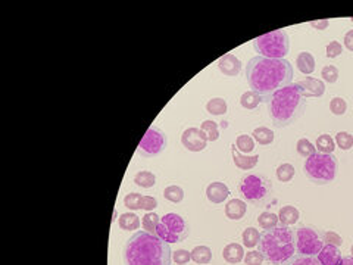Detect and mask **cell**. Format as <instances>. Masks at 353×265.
Here are the masks:
<instances>
[{"label": "cell", "mask_w": 353, "mask_h": 265, "mask_svg": "<svg viewBox=\"0 0 353 265\" xmlns=\"http://www.w3.org/2000/svg\"><path fill=\"white\" fill-rule=\"evenodd\" d=\"M299 87L302 96L306 97H321L325 93V84L324 81L313 78V77H306L305 80H302L299 83H296Z\"/></svg>", "instance_id": "cell-12"}, {"label": "cell", "mask_w": 353, "mask_h": 265, "mask_svg": "<svg viewBox=\"0 0 353 265\" xmlns=\"http://www.w3.org/2000/svg\"><path fill=\"white\" fill-rule=\"evenodd\" d=\"M350 251H352V256H353V246H352V249H350Z\"/></svg>", "instance_id": "cell-49"}, {"label": "cell", "mask_w": 353, "mask_h": 265, "mask_svg": "<svg viewBox=\"0 0 353 265\" xmlns=\"http://www.w3.org/2000/svg\"><path fill=\"white\" fill-rule=\"evenodd\" d=\"M296 149H298V153H299L300 156H303V158H309V156H312L313 153H317V148L310 143L308 138H300L299 142H298V145H296Z\"/></svg>", "instance_id": "cell-36"}, {"label": "cell", "mask_w": 353, "mask_h": 265, "mask_svg": "<svg viewBox=\"0 0 353 265\" xmlns=\"http://www.w3.org/2000/svg\"><path fill=\"white\" fill-rule=\"evenodd\" d=\"M158 206V201L153 196H143L141 199V209L144 211H153Z\"/></svg>", "instance_id": "cell-45"}, {"label": "cell", "mask_w": 353, "mask_h": 265, "mask_svg": "<svg viewBox=\"0 0 353 265\" xmlns=\"http://www.w3.org/2000/svg\"><path fill=\"white\" fill-rule=\"evenodd\" d=\"M296 66L302 74H312L315 71V58L309 52H300L296 58Z\"/></svg>", "instance_id": "cell-20"}, {"label": "cell", "mask_w": 353, "mask_h": 265, "mask_svg": "<svg viewBox=\"0 0 353 265\" xmlns=\"http://www.w3.org/2000/svg\"><path fill=\"white\" fill-rule=\"evenodd\" d=\"M252 136H253V140L259 145H262V146H268V145H271L274 142V133H272V130H269L268 127L255 128Z\"/></svg>", "instance_id": "cell-23"}, {"label": "cell", "mask_w": 353, "mask_h": 265, "mask_svg": "<svg viewBox=\"0 0 353 265\" xmlns=\"http://www.w3.org/2000/svg\"><path fill=\"white\" fill-rule=\"evenodd\" d=\"M283 265H321L317 256H306V255H294L287 262Z\"/></svg>", "instance_id": "cell-34"}, {"label": "cell", "mask_w": 353, "mask_h": 265, "mask_svg": "<svg viewBox=\"0 0 353 265\" xmlns=\"http://www.w3.org/2000/svg\"><path fill=\"white\" fill-rule=\"evenodd\" d=\"M247 212V203L241 199H231L225 205V215L230 220H241Z\"/></svg>", "instance_id": "cell-16"}, {"label": "cell", "mask_w": 353, "mask_h": 265, "mask_svg": "<svg viewBox=\"0 0 353 265\" xmlns=\"http://www.w3.org/2000/svg\"><path fill=\"white\" fill-rule=\"evenodd\" d=\"M241 239H243V244L246 248H255L257 243H259V239H261V234L257 232L255 227H249L246 228L243 234H241Z\"/></svg>", "instance_id": "cell-32"}, {"label": "cell", "mask_w": 353, "mask_h": 265, "mask_svg": "<svg viewBox=\"0 0 353 265\" xmlns=\"http://www.w3.org/2000/svg\"><path fill=\"white\" fill-rule=\"evenodd\" d=\"M344 46H346V49L347 50H350V52H353V30H350V31L346 32V36H344Z\"/></svg>", "instance_id": "cell-47"}, {"label": "cell", "mask_w": 353, "mask_h": 265, "mask_svg": "<svg viewBox=\"0 0 353 265\" xmlns=\"http://www.w3.org/2000/svg\"><path fill=\"white\" fill-rule=\"evenodd\" d=\"M259 254L271 265H283L296 252V232L280 225L271 230H264L257 243Z\"/></svg>", "instance_id": "cell-4"}, {"label": "cell", "mask_w": 353, "mask_h": 265, "mask_svg": "<svg viewBox=\"0 0 353 265\" xmlns=\"http://www.w3.org/2000/svg\"><path fill=\"white\" fill-rule=\"evenodd\" d=\"M122 259L125 265H171V246L156 234L139 230L124 244Z\"/></svg>", "instance_id": "cell-2"}, {"label": "cell", "mask_w": 353, "mask_h": 265, "mask_svg": "<svg viewBox=\"0 0 353 265\" xmlns=\"http://www.w3.org/2000/svg\"><path fill=\"white\" fill-rule=\"evenodd\" d=\"M168 145V137L162 131L161 128L156 126H150L146 134L140 140L137 146V153L143 158H153L158 156L161 152L165 150Z\"/></svg>", "instance_id": "cell-10"}, {"label": "cell", "mask_w": 353, "mask_h": 265, "mask_svg": "<svg viewBox=\"0 0 353 265\" xmlns=\"http://www.w3.org/2000/svg\"><path fill=\"white\" fill-rule=\"evenodd\" d=\"M339 265H353V256H346V258H342L340 264Z\"/></svg>", "instance_id": "cell-48"}, {"label": "cell", "mask_w": 353, "mask_h": 265, "mask_svg": "<svg viewBox=\"0 0 353 265\" xmlns=\"http://www.w3.org/2000/svg\"><path fill=\"white\" fill-rule=\"evenodd\" d=\"M172 259L175 261L177 265H185L189 264V261L192 259V254L185 249H178L172 254Z\"/></svg>", "instance_id": "cell-41"}, {"label": "cell", "mask_w": 353, "mask_h": 265, "mask_svg": "<svg viewBox=\"0 0 353 265\" xmlns=\"http://www.w3.org/2000/svg\"><path fill=\"white\" fill-rule=\"evenodd\" d=\"M241 198L252 205H262L272 196V181L262 174H246L238 183Z\"/></svg>", "instance_id": "cell-6"}, {"label": "cell", "mask_w": 353, "mask_h": 265, "mask_svg": "<svg viewBox=\"0 0 353 265\" xmlns=\"http://www.w3.org/2000/svg\"><path fill=\"white\" fill-rule=\"evenodd\" d=\"M324 246L322 230L312 225H302L296 230V251L299 255L318 256Z\"/></svg>", "instance_id": "cell-9"}, {"label": "cell", "mask_w": 353, "mask_h": 265, "mask_svg": "<svg viewBox=\"0 0 353 265\" xmlns=\"http://www.w3.org/2000/svg\"><path fill=\"white\" fill-rule=\"evenodd\" d=\"M159 221H161V217L155 212H147L143 220H141V225L144 228V232L152 234H156V228L159 225Z\"/></svg>", "instance_id": "cell-28"}, {"label": "cell", "mask_w": 353, "mask_h": 265, "mask_svg": "<svg viewBox=\"0 0 353 265\" xmlns=\"http://www.w3.org/2000/svg\"><path fill=\"white\" fill-rule=\"evenodd\" d=\"M227 100L222 97H214L206 103V111L211 115H224L227 112Z\"/></svg>", "instance_id": "cell-26"}, {"label": "cell", "mask_w": 353, "mask_h": 265, "mask_svg": "<svg viewBox=\"0 0 353 265\" xmlns=\"http://www.w3.org/2000/svg\"><path fill=\"white\" fill-rule=\"evenodd\" d=\"M222 258L228 264H238L245 259V249L241 244L238 243L227 244L222 251Z\"/></svg>", "instance_id": "cell-18"}, {"label": "cell", "mask_w": 353, "mask_h": 265, "mask_svg": "<svg viewBox=\"0 0 353 265\" xmlns=\"http://www.w3.org/2000/svg\"><path fill=\"white\" fill-rule=\"evenodd\" d=\"M343 53V46L340 44V42L334 40L328 46H327V58L330 59H334V58H339Z\"/></svg>", "instance_id": "cell-44"}, {"label": "cell", "mask_w": 353, "mask_h": 265, "mask_svg": "<svg viewBox=\"0 0 353 265\" xmlns=\"http://www.w3.org/2000/svg\"><path fill=\"white\" fill-rule=\"evenodd\" d=\"M190 254H192V259L196 264L206 265L212 261V251L209 246H196Z\"/></svg>", "instance_id": "cell-22"}, {"label": "cell", "mask_w": 353, "mask_h": 265, "mask_svg": "<svg viewBox=\"0 0 353 265\" xmlns=\"http://www.w3.org/2000/svg\"><path fill=\"white\" fill-rule=\"evenodd\" d=\"M278 221V215H275V214H272V212H262V214L257 217V224H259L264 230L275 228Z\"/></svg>", "instance_id": "cell-29"}, {"label": "cell", "mask_w": 353, "mask_h": 265, "mask_svg": "<svg viewBox=\"0 0 353 265\" xmlns=\"http://www.w3.org/2000/svg\"><path fill=\"white\" fill-rule=\"evenodd\" d=\"M218 68L227 77H235V75L240 74V71H241V62H240V59L235 55L227 53L222 58H219Z\"/></svg>", "instance_id": "cell-13"}, {"label": "cell", "mask_w": 353, "mask_h": 265, "mask_svg": "<svg viewBox=\"0 0 353 265\" xmlns=\"http://www.w3.org/2000/svg\"><path fill=\"white\" fill-rule=\"evenodd\" d=\"M339 162L332 153H313L305 161L303 172L312 183L318 186L330 184L336 179Z\"/></svg>", "instance_id": "cell-5"}, {"label": "cell", "mask_w": 353, "mask_h": 265, "mask_svg": "<svg viewBox=\"0 0 353 265\" xmlns=\"http://www.w3.org/2000/svg\"><path fill=\"white\" fill-rule=\"evenodd\" d=\"M336 143L342 150H349L353 148V136L347 131H340L336 136Z\"/></svg>", "instance_id": "cell-37"}, {"label": "cell", "mask_w": 353, "mask_h": 265, "mask_svg": "<svg viewBox=\"0 0 353 265\" xmlns=\"http://www.w3.org/2000/svg\"><path fill=\"white\" fill-rule=\"evenodd\" d=\"M261 102H264V97L257 95L256 92H253V90L245 92L240 97V105L243 106L245 109H255L256 106H259Z\"/></svg>", "instance_id": "cell-24"}, {"label": "cell", "mask_w": 353, "mask_h": 265, "mask_svg": "<svg viewBox=\"0 0 353 265\" xmlns=\"http://www.w3.org/2000/svg\"><path fill=\"white\" fill-rule=\"evenodd\" d=\"M141 199H143V196L140 193H128L124 198V205L128 208L129 211H137V209H141Z\"/></svg>", "instance_id": "cell-38"}, {"label": "cell", "mask_w": 353, "mask_h": 265, "mask_svg": "<svg viewBox=\"0 0 353 265\" xmlns=\"http://www.w3.org/2000/svg\"><path fill=\"white\" fill-rule=\"evenodd\" d=\"M118 225L124 232H134V230H139L140 218L133 212H124L121 214L118 220Z\"/></svg>", "instance_id": "cell-21"}, {"label": "cell", "mask_w": 353, "mask_h": 265, "mask_svg": "<svg viewBox=\"0 0 353 265\" xmlns=\"http://www.w3.org/2000/svg\"><path fill=\"white\" fill-rule=\"evenodd\" d=\"M346 109H347V103L343 97H332L331 102H330V111L334 115L342 117L346 114Z\"/></svg>", "instance_id": "cell-39"}, {"label": "cell", "mask_w": 353, "mask_h": 265, "mask_svg": "<svg viewBox=\"0 0 353 265\" xmlns=\"http://www.w3.org/2000/svg\"><path fill=\"white\" fill-rule=\"evenodd\" d=\"M350 22H352V24H353V18H350Z\"/></svg>", "instance_id": "cell-50"}, {"label": "cell", "mask_w": 353, "mask_h": 265, "mask_svg": "<svg viewBox=\"0 0 353 265\" xmlns=\"http://www.w3.org/2000/svg\"><path fill=\"white\" fill-rule=\"evenodd\" d=\"M246 78L250 89L268 102L277 90L291 84L293 66L286 59L255 56L246 65Z\"/></svg>", "instance_id": "cell-1"}, {"label": "cell", "mask_w": 353, "mask_h": 265, "mask_svg": "<svg viewBox=\"0 0 353 265\" xmlns=\"http://www.w3.org/2000/svg\"><path fill=\"white\" fill-rule=\"evenodd\" d=\"M299 217V209L296 206H293V205H286L278 212L280 223H281V225H284V227H290V225H293L294 223H298Z\"/></svg>", "instance_id": "cell-19"}, {"label": "cell", "mask_w": 353, "mask_h": 265, "mask_svg": "<svg viewBox=\"0 0 353 265\" xmlns=\"http://www.w3.org/2000/svg\"><path fill=\"white\" fill-rule=\"evenodd\" d=\"M235 146H237V149L241 152V153H250V152H253V149H255V140H253V137H250V136H247V134H240L238 137L235 138Z\"/></svg>", "instance_id": "cell-31"}, {"label": "cell", "mask_w": 353, "mask_h": 265, "mask_svg": "<svg viewBox=\"0 0 353 265\" xmlns=\"http://www.w3.org/2000/svg\"><path fill=\"white\" fill-rule=\"evenodd\" d=\"M264 256L259 254V251H250L245 255V264L246 265H262Z\"/></svg>", "instance_id": "cell-43"}, {"label": "cell", "mask_w": 353, "mask_h": 265, "mask_svg": "<svg viewBox=\"0 0 353 265\" xmlns=\"http://www.w3.org/2000/svg\"><path fill=\"white\" fill-rule=\"evenodd\" d=\"M231 155H233V161H234L235 167L243 171H249L252 168H255L259 161V155H243L238 149H235V145H231Z\"/></svg>", "instance_id": "cell-15"}, {"label": "cell", "mask_w": 353, "mask_h": 265, "mask_svg": "<svg viewBox=\"0 0 353 265\" xmlns=\"http://www.w3.org/2000/svg\"><path fill=\"white\" fill-rule=\"evenodd\" d=\"M317 152L320 153H332L336 149V142L330 134H321L317 138Z\"/></svg>", "instance_id": "cell-27"}, {"label": "cell", "mask_w": 353, "mask_h": 265, "mask_svg": "<svg viewBox=\"0 0 353 265\" xmlns=\"http://www.w3.org/2000/svg\"><path fill=\"white\" fill-rule=\"evenodd\" d=\"M230 196V190L225 183L221 181H214L206 187V198L212 203H222V202Z\"/></svg>", "instance_id": "cell-14"}, {"label": "cell", "mask_w": 353, "mask_h": 265, "mask_svg": "<svg viewBox=\"0 0 353 265\" xmlns=\"http://www.w3.org/2000/svg\"><path fill=\"white\" fill-rule=\"evenodd\" d=\"M253 47L259 53V56L269 59H284L290 49L289 34L284 30L267 32L253 40Z\"/></svg>", "instance_id": "cell-7"}, {"label": "cell", "mask_w": 353, "mask_h": 265, "mask_svg": "<svg viewBox=\"0 0 353 265\" xmlns=\"http://www.w3.org/2000/svg\"><path fill=\"white\" fill-rule=\"evenodd\" d=\"M317 258L321 262V265H339L342 261V254L336 246L325 244Z\"/></svg>", "instance_id": "cell-17"}, {"label": "cell", "mask_w": 353, "mask_h": 265, "mask_svg": "<svg viewBox=\"0 0 353 265\" xmlns=\"http://www.w3.org/2000/svg\"><path fill=\"white\" fill-rule=\"evenodd\" d=\"M294 172H296V170L291 164H281L277 168V179L281 183H289V181L293 180Z\"/></svg>", "instance_id": "cell-35"}, {"label": "cell", "mask_w": 353, "mask_h": 265, "mask_svg": "<svg viewBox=\"0 0 353 265\" xmlns=\"http://www.w3.org/2000/svg\"><path fill=\"white\" fill-rule=\"evenodd\" d=\"M306 100L298 84H290L277 90L268 100V112L274 127H289L298 121L305 111Z\"/></svg>", "instance_id": "cell-3"}, {"label": "cell", "mask_w": 353, "mask_h": 265, "mask_svg": "<svg viewBox=\"0 0 353 265\" xmlns=\"http://www.w3.org/2000/svg\"><path fill=\"white\" fill-rule=\"evenodd\" d=\"M322 239H324V243L325 244H331V246H336V248L342 246L343 243L342 237L337 233H334V232H322Z\"/></svg>", "instance_id": "cell-42"}, {"label": "cell", "mask_w": 353, "mask_h": 265, "mask_svg": "<svg viewBox=\"0 0 353 265\" xmlns=\"http://www.w3.org/2000/svg\"><path fill=\"white\" fill-rule=\"evenodd\" d=\"M200 130L205 133L208 142H216L219 138V131H218V124L212 119H206L202 122Z\"/></svg>", "instance_id": "cell-30"}, {"label": "cell", "mask_w": 353, "mask_h": 265, "mask_svg": "<svg viewBox=\"0 0 353 265\" xmlns=\"http://www.w3.org/2000/svg\"><path fill=\"white\" fill-rule=\"evenodd\" d=\"M321 77L324 81L332 84V83H336V81L339 80V69H337L334 65H325V66L322 68Z\"/></svg>", "instance_id": "cell-40"}, {"label": "cell", "mask_w": 353, "mask_h": 265, "mask_svg": "<svg viewBox=\"0 0 353 265\" xmlns=\"http://www.w3.org/2000/svg\"><path fill=\"white\" fill-rule=\"evenodd\" d=\"M181 143L182 146L190 152H202L208 145V138L200 128L190 127L184 130L181 136Z\"/></svg>", "instance_id": "cell-11"}, {"label": "cell", "mask_w": 353, "mask_h": 265, "mask_svg": "<svg viewBox=\"0 0 353 265\" xmlns=\"http://www.w3.org/2000/svg\"><path fill=\"white\" fill-rule=\"evenodd\" d=\"M134 183L139 186V187H143V189H150L156 184V175L150 171H139L136 175H134Z\"/></svg>", "instance_id": "cell-25"}, {"label": "cell", "mask_w": 353, "mask_h": 265, "mask_svg": "<svg viewBox=\"0 0 353 265\" xmlns=\"http://www.w3.org/2000/svg\"><path fill=\"white\" fill-rule=\"evenodd\" d=\"M190 234V225L178 214H165L156 228V236L166 243L184 242Z\"/></svg>", "instance_id": "cell-8"}, {"label": "cell", "mask_w": 353, "mask_h": 265, "mask_svg": "<svg viewBox=\"0 0 353 265\" xmlns=\"http://www.w3.org/2000/svg\"><path fill=\"white\" fill-rule=\"evenodd\" d=\"M163 198L172 203H180L184 199V190L180 186H168L163 190Z\"/></svg>", "instance_id": "cell-33"}, {"label": "cell", "mask_w": 353, "mask_h": 265, "mask_svg": "<svg viewBox=\"0 0 353 265\" xmlns=\"http://www.w3.org/2000/svg\"><path fill=\"white\" fill-rule=\"evenodd\" d=\"M328 24H330V21H328V20H322V21H312V22H309L310 27H313L315 30H320V31H324V30H327Z\"/></svg>", "instance_id": "cell-46"}]
</instances>
